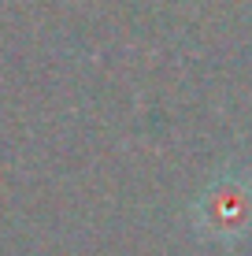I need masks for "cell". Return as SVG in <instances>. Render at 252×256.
Masks as SVG:
<instances>
[{
  "mask_svg": "<svg viewBox=\"0 0 252 256\" xmlns=\"http://www.w3.org/2000/svg\"><path fill=\"white\" fill-rule=\"evenodd\" d=\"M249 216H252V204H249L245 190H238V186H219L212 197H208V204H204V219H208L219 234L245 226Z\"/></svg>",
  "mask_w": 252,
  "mask_h": 256,
  "instance_id": "6da1fadb",
  "label": "cell"
}]
</instances>
